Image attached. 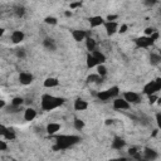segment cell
Listing matches in <instances>:
<instances>
[{
  "label": "cell",
  "instance_id": "cell-40",
  "mask_svg": "<svg viewBox=\"0 0 161 161\" xmlns=\"http://www.w3.org/2000/svg\"><path fill=\"white\" fill-rule=\"evenodd\" d=\"M117 18H118V15H108L107 20L108 22H115V19H117Z\"/></svg>",
  "mask_w": 161,
  "mask_h": 161
},
{
  "label": "cell",
  "instance_id": "cell-6",
  "mask_svg": "<svg viewBox=\"0 0 161 161\" xmlns=\"http://www.w3.org/2000/svg\"><path fill=\"white\" fill-rule=\"evenodd\" d=\"M33 79H34V77H33L32 73H27V72H23L19 74V81L22 84H24V86H28V84H30L33 82Z\"/></svg>",
  "mask_w": 161,
  "mask_h": 161
},
{
  "label": "cell",
  "instance_id": "cell-29",
  "mask_svg": "<svg viewBox=\"0 0 161 161\" xmlns=\"http://www.w3.org/2000/svg\"><path fill=\"white\" fill-rule=\"evenodd\" d=\"M74 127L77 130H82L84 127V122L82 120H79V118H75V120H74Z\"/></svg>",
  "mask_w": 161,
  "mask_h": 161
},
{
  "label": "cell",
  "instance_id": "cell-38",
  "mask_svg": "<svg viewBox=\"0 0 161 161\" xmlns=\"http://www.w3.org/2000/svg\"><path fill=\"white\" fill-rule=\"evenodd\" d=\"M137 152H139V151H137V149H135V147H131V149L129 150V154H130L131 156H133V155H136V154H137Z\"/></svg>",
  "mask_w": 161,
  "mask_h": 161
},
{
  "label": "cell",
  "instance_id": "cell-8",
  "mask_svg": "<svg viewBox=\"0 0 161 161\" xmlns=\"http://www.w3.org/2000/svg\"><path fill=\"white\" fill-rule=\"evenodd\" d=\"M105 28L108 35H112L117 32V23L116 22H107L105 23Z\"/></svg>",
  "mask_w": 161,
  "mask_h": 161
},
{
  "label": "cell",
  "instance_id": "cell-9",
  "mask_svg": "<svg viewBox=\"0 0 161 161\" xmlns=\"http://www.w3.org/2000/svg\"><path fill=\"white\" fill-rule=\"evenodd\" d=\"M72 35H73V38H74L75 42H81V40H83L84 38H87V37L89 35V33L84 32V30H74V32L72 33Z\"/></svg>",
  "mask_w": 161,
  "mask_h": 161
},
{
  "label": "cell",
  "instance_id": "cell-19",
  "mask_svg": "<svg viewBox=\"0 0 161 161\" xmlns=\"http://www.w3.org/2000/svg\"><path fill=\"white\" fill-rule=\"evenodd\" d=\"M59 84V81L57 78H53V77H50V78H47L44 81V87L49 88V87H57Z\"/></svg>",
  "mask_w": 161,
  "mask_h": 161
},
{
  "label": "cell",
  "instance_id": "cell-33",
  "mask_svg": "<svg viewBox=\"0 0 161 161\" xmlns=\"http://www.w3.org/2000/svg\"><path fill=\"white\" fill-rule=\"evenodd\" d=\"M155 32H156V30H155L154 28H146V30H145V34H146L147 37H150L151 34H154Z\"/></svg>",
  "mask_w": 161,
  "mask_h": 161
},
{
  "label": "cell",
  "instance_id": "cell-13",
  "mask_svg": "<svg viewBox=\"0 0 161 161\" xmlns=\"http://www.w3.org/2000/svg\"><path fill=\"white\" fill-rule=\"evenodd\" d=\"M92 57L98 62V64H102V63L106 62V57H105V54H103V53H101L99 50H93V52H92Z\"/></svg>",
  "mask_w": 161,
  "mask_h": 161
},
{
  "label": "cell",
  "instance_id": "cell-41",
  "mask_svg": "<svg viewBox=\"0 0 161 161\" xmlns=\"http://www.w3.org/2000/svg\"><path fill=\"white\" fill-rule=\"evenodd\" d=\"M108 161H127V159L120 157V159H111V160H108Z\"/></svg>",
  "mask_w": 161,
  "mask_h": 161
},
{
  "label": "cell",
  "instance_id": "cell-47",
  "mask_svg": "<svg viewBox=\"0 0 161 161\" xmlns=\"http://www.w3.org/2000/svg\"><path fill=\"white\" fill-rule=\"evenodd\" d=\"M157 132H159V130H155L154 132H152V136H156V135H157Z\"/></svg>",
  "mask_w": 161,
  "mask_h": 161
},
{
  "label": "cell",
  "instance_id": "cell-35",
  "mask_svg": "<svg viewBox=\"0 0 161 161\" xmlns=\"http://www.w3.org/2000/svg\"><path fill=\"white\" fill-rule=\"evenodd\" d=\"M8 149V145H6V142L5 141H0V151H4Z\"/></svg>",
  "mask_w": 161,
  "mask_h": 161
},
{
  "label": "cell",
  "instance_id": "cell-26",
  "mask_svg": "<svg viewBox=\"0 0 161 161\" xmlns=\"http://www.w3.org/2000/svg\"><path fill=\"white\" fill-rule=\"evenodd\" d=\"M101 78L98 74H91V75H88V78H87V81L89 82V83H98V82H101Z\"/></svg>",
  "mask_w": 161,
  "mask_h": 161
},
{
  "label": "cell",
  "instance_id": "cell-42",
  "mask_svg": "<svg viewBox=\"0 0 161 161\" xmlns=\"http://www.w3.org/2000/svg\"><path fill=\"white\" fill-rule=\"evenodd\" d=\"M16 54H18V57H24L25 55L24 50H18V53H16Z\"/></svg>",
  "mask_w": 161,
  "mask_h": 161
},
{
  "label": "cell",
  "instance_id": "cell-28",
  "mask_svg": "<svg viewBox=\"0 0 161 161\" xmlns=\"http://www.w3.org/2000/svg\"><path fill=\"white\" fill-rule=\"evenodd\" d=\"M108 92H109V95H111V97L115 98V97L118 95V93H120V88H118L117 86H115V87H111V88H109Z\"/></svg>",
  "mask_w": 161,
  "mask_h": 161
},
{
  "label": "cell",
  "instance_id": "cell-43",
  "mask_svg": "<svg viewBox=\"0 0 161 161\" xmlns=\"http://www.w3.org/2000/svg\"><path fill=\"white\" fill-rule=\"evenodd\" d=\"M156 120H157V125L160 126V125H161V121H160V120H161V118H160V113H157V116H156Z\"/></svg>",
  "mask_w": 161,
  "mask_h": 161
},
{
  "label": "cell",
  "instance_id": "cell-18",
  "mask_svg": "<svg viewBox=\"0 0 161 161\" xmlns=\"http://www.w3.org/2000/svg\"><path fill=\"white\" fill-rule=\"evenodd\" d=\"M86 47L89 52H93V50H96V40L91 38V37H87L86 38Z\"/></svg>",
  "mask_w": 161,
  "mask_h": 161
},
{
  "label": "cell",
  "instance_id": "cell-22",
  "mask_svg": "<svg viewBox=\"0 0 161 161\" xmlns=\"http://www.w3.org/2000/svg\"><path fill=\"white\" fill-rule=\"evenodd\" d=\"M44 47L49 50H55V43H54V40L53 39H45L44 40Z\"/></svg>",
  "mask_w": 161,
  "mask_h": 161
},
{
  "label": "cell",
  "instance_id": "cell-31",
  "mask_svg": "<svg viewBox=\"0 0 161 161\" xmlns=\"http://www.w3.org/2000/svg\"><path fill=\"white\" fill-rule=\"evenodd\" d=\"M6 111L9 112V113H16V112L20 111V107H15V106L12 105V106H9V107L6 108Z\"/></svg>",
  "mask_w": 161,
  "mask_h": 161
},
{
  "label": "cell",
  "instance_id": "cell-3",
  "mask_svg": "<svg viewBox=\"0 0 161 161\" xmlns=\"http://www.w3.org/2000/svg\"><path fill=\"white\" fill-rule=\"evenodd\" d=\"M160 89H161V79L157 78L156 81H151L143 87V93H146L147 96H151V95H155Z\"/></svg>",
  "mask_w": 161,
  "mask_h": 161
},
{
  "label": "cell",
  "instance_id": "cell-15",
  "mask_svg": "<svg viewBox=\"0 0 161 161\" xmlns=\"http://www.w3.org/2000/svg\"><path fill=\"white\" fill-rule=\"evenodd\" d=\"M143 154H145V159L146 160H156L157 159V152L155 150L152 149H145V151H143Z\"/></svg>",
  "mask_w": 161,
  "mask_h": 161
},
{
  "label": "cell",
  "instance_id": "cell-11",
  "mask_svg": "<svg viewBox=\"0 0 161 161\" xmlns=\"http://www.w3.org/2000/svg\"><path fill=\"white\" fill-rule=\"evenodd\" d=\"M37 116V111L34 108H27L24 111V118H25V121H32V120H34Z\"/></svg>",
  "mask_w": 161,
  "mask_h": 161
},
{
  "label": "cell",
  "instance_id": "cell-17",
  "mask_svg": "<svg viewBox=\"0 0 161 161\" xmlns=\"http://www.w3.org/2000/svg\"><path fill=\"white\" fill-rule=\"evenodd\" d=\"M59 130H61V125H59V123L52 122V123H49V125L47 126V132H48L49 135H53V133H55V132L59 131Z\"/></svg>",
  "mask_w": 161,
  "mask_h": 161
},
{
  "label": "cell",
  "instance_id": "cell-23",
  "mask_svg": "<svg viewBox=\"0 0 161 161\" xmlns=\"http://www.w3.org/2000/svg\"><path fill=\"white\" fill-rule=\"evenodd\" d=\"M160 61H161V57H160L159 54L152 53V54L150 55V62H151L152 65H157V64L160 63Z\"/></svg>",
  "mask_w": 161,
  "mask_h": 161
},
{
  "label": "cell",
  "instance_id": "cell-12",
  "mask_svg": "<svg viewBox=\"0 0 161 161\" xmlns=\"http://www.w3.org/2000/svg\"><path fill=\"white\" fill-rule=\"evenodd\" d=\"M23 39H24V33L20 32V30H15L12 34V40H13V43H15V44L23 42Z\"/></svg>",
  "mask_w": 161,
  "mask_h": 161
},
{
  "label": "cell",
  "instance_id": "cell-1",
  "mask_svg": "<svg viewBox=\"0 0 161 161\" xmlns=\"http://www.w3.org/2000/svg\"><path fill=\"white\" fill-rule=\"evenodd\" d=\"M81 141L79 136H75V135H61V136L55 137V146L53 147L55 151L58 150H64L68 149L75 143H78Z\"/></svg>",
  "mask_w": 161,
  "mask_h": 161
},
{
  "label": "cell",
  "instance_id": "cell-39",
  "mask_svg": "<svg viewBox=\"0 0 161 161\" xmlns=\"http://www.w3.org/2000/svg\"><path fill=\"white\" fill-rule=\"evenodd\" d=\"M79 6H82V3L79 2V3H72L71 4V9H75V8H79Z\"/></svg>",
  "mask_w": 161,
  "mask_h": 161
},
{
  "label": "cell",
  "instance_id": "cell-25",
  "mask_svg": "<svg viewBox=\"0 0 161 161\" xmlns=\"http://www.w3.org/2000/svg\"><path fill=\"white\" fill-rule=\"evenodd\" d=\"M97 72H98L97 74L99 75L101 78H102V77H105V75L107 74V68L103 64H99V65H97Z\"/></svg>",
  "mask_w": 161,
  "mask_h": 161
},
{
  "label": "cell",
  "instance_id": "cell-2",
  "mask_svg": "<svg viewBox=\"0 0 161 161\" xmlns=\"http://www.w3.org/2000/svg\"><path fill=\"white\" fill-rule=\"evenodd\" d=\"M64 103V99L61 97L50 96V95H43L42 96V108L44 111H52L54 108L61 107Z\"/></svg>",
  "mask_w": 161,
  "mask_h": 161
},
{
  "label": "cell",
  "instance_id": "cell-4",
  "mask_svg": "<svg viewBox=\"0 0 161 161\" xmlns=\"http://www.w3.org/2000/svg\"><path fill=\"white\" fill-rule=\"evenodd\" d=\"M135 42H136V45L140 48H147L154 44V39L151 37H141V38H137Z\"/></svg>",
  "mask_w": 161,
  "mask_h": 161
},
{
  "label": "cell",
  "instance_id": "cell-30",
  "mask_svg": "<svg viewBox=\"0 0 161 161\" xmlns=\"http://www.w3.org/2000/svg\"><path fill=\"white\" fill-rule=\"evenodd\" d=\"M44 22H45L47 24H50V25H55V24L58 23L57 18H54V16H47V18L44 19Z\"/></svg>",
  "mask_w": 161,
  "mask_h": 161
},
{
  "label": "cell",
  "instance_id": "cell-46",
  "mask_svg": "<svg viewBox=\"0 0 161 161\" xmlns=\"http://www.w3.org/2000/svg\"><path fill=\"white\" fill-rule=\"evenodd\" d=\"M112 122H113L112 120H107V121H106V125H111Z\"/></svg>",
  "mask_w": 161,
  "mask_h": 161
},
{
  "label": "cell",
  "instance_id": "cell-32",
  "mask_svg": "<svg viewBox=\"0 0 161 161\" xmlns=\"http://www.w3.org/2000/svg\"><path fill=\"white\" fill-rule=\"evenodd\" d=\"M15 13H16L18 16H23L24 15V8L23 6H18V8H16V10H15Z\"/></svg>",
  "mask_w": 161,
  "mask_h": 161
},
{
  "label": "cell",
  "instance_id": "cell-44",
  "mask_svg": "<svg viewBox=\"0 0 161 161\" xmlns=\"http://www.w3.org/2000/svg\"><path fill=\"white\" fill-rule=\"evenodd\" d=\"M5 106V101H3V99H0V108H3Z\"/></svg>",
  "mask_w": 161,
  "mask_h": 161
},
{
  "label": "cell",
  "instance_id": "cell-36",
  "mask_svg": "<svg viewBox=\"0 0 161 161\" xmlns=\"http://www.w3.org/2000/svg\"><path fill=\"white\" fill-rule=\"evenodd\" d=\"M149 99H150V103H155L156 101H157V96L151 95V96H149Z\"/></svg>",
  "mask_w": 161,
  "mask_h": 161
},
{
  "label": "cell",
  "instance_id": "cell-7",
  "mask_svg": "<svg viewBox=\"0 0 161 161\" xmlns=\"http://www.w3.org/2000/svg\"><path fill=\"white\" fill-rule=\"evenodd\" d=\"M113 108H116V109H129L130 103H127L126 101L122 99V98H116L113 101Z\"/></svg>",
  "mask_w": 161,
  "mask_h": 161
},
{
  "label": "cell",
  "instance_id": "cell-10",
  "mask_svg": "<svg viewBox=\"0 0 161 161\" xmlns=\"http://www.w3.org/2000/svg\"><path fill=\"white\" fill-rule=\"evenodd\" d=\"M87 107H88V103L84 99L78 98V99L74 101V109H75V111H84Z\"/></svg>",
  "mask_w": 161,
  "mask_h": 161
},
{
  "label": "cell",
  "instance_id": "cell-34",
  "mask_svg": "<svg viewBox=\"0 0 161 161\" xmlns=\"http://www.w3.org/2000/svg\"><path fill=\"white\" fill-rule=\"evenodd\" d=\"M6 127L4 126V125H2V123H0V136H4V135H5V132H6Z\"/></svg>",
  "mask_w": 161,
  "mask_h": 161
},
{
  "label": "cell",
  "instance_id": "cell-45",
  "mask_svg": "<svg viewBox=\"0 0 161 161\" xmlns=\"http://www.w3.org/2000/svg\"><path fill=\"white\" fill-rule=\"evenodd\" d=\"M4 34V28H0V37Z\"/></svg>",
  "mask_w": 161,
  "mask_h": 161
},
{
  "label": "cell",
  "instance_id": "cell-16",
  "mask_svg": "<svg viewBox=\"0 0 161 161\" xmlns=\"http://www.w3.org/2000/svg\"><path fill=\"white\" fill-rule=\"evenodd\" d=\"M125 145H126V141L121 137H115V140L112 142V147L116 149V150H121Z\"/></svg>",
  "mask_w": 161,
  "mask_h": 161
},
{
  "label": "cell",
  "instance_id": "cell-14",
  "mask_svg": "<svg viewBox=\"0 0 161 161\" xmlns=\"http://www.w3.org/2000/svg\"><path fill=\"white\" fill-rule=\"evenodd\" d=\"M89 23H91V27L95 28V27H99V25H102L105 23V20H103L102 16L97 15V16H92V18L89 19Z\"/></svg>",
  "mask_w": 161,
  "mask_h": 161
},
{
  "label": "cell",
  "instance_id": "cell-21",
  "mask_svg": "<svg viewBox=\"0 0 161 161\" xmlns=\"http://www.w3.org/2000/svg\"><path fill=\"white\" fill-rule=\"evenodd\" d=\"M98 98L101 99V101H108V99H111L112 97H111V95H109V92H108V89L107 91H103V92H99L98 93Z\"/></svg>",
  "mask_w": 161,
  "mask_h": 161
},
{
  "label": "cell",
  "instance_id": "cell-5",
  "mask_svg": "<svg viewBox=\"0 0 161 161\" xmlns=\"http://www.w3.org/2000/svg\"><path fill=\"white\" fill-rule=\"evenodd\" d=\"M123 97H125L123 99L127 103H139L140 102V96L135 92H126L123 95Z\"/></svg>",
  "mask_w": 161,
  "mask_h": 161
},
{
  "label": "cell",
  "instance_id": "cell-37",
  "mask_svg": "<svg viewBox=\"0 0 161 161\" xmlns=\"http://www.w3.org/2000/svg\"><path fill=\"white\" fill-rule=\"evenodd\" d=\"M127 29H129V25H127V24H123L122 27L120 28V30H118V32H120V33H126Z\"/></svg>",
  "mask_w": 161,
  "mask_h": 161
},
{
  "label": "cell",
  "instance_id": "cell-24",
  "mask_svg": "<svg viewBox=\"0 0 161 161\" xmlns=\"http://www.w3.org/2000/svg\"><path fill=\"white\" fill-rule=\"evenodd\" d=\"M4 137L6 139V140H15V137H16V135H15V132H14V130L13 129H8L6 130V132H5V135H4Z\"/></svg>",
  "mask_w": 161,
  "mask_h": 161
},
{
  "label": "cell",
  "instance_id": "cell-20",
  "mask_svg": "<svg viewBox=\"0 0 161 161\" xmlns=\"http://www.w3.org/2000/svg\"><path fill=\"white\" fill-rule=\"evenodd\" d=\"M97 65H99V64L96 59L92 57V54L91 53L87 54V68H93V67H97Z\"/></svg>",
  "mask_w": 161,
  "mask_h": 161
},
{
  "label": "cell",
  "instance_id": "cell-27",
  "mask_svg": "<svg viewBox=\"0 0 161 161\" xmlns=\"http://www.w3.org/2000/svg\"><path fill=\"white\" fill-rule=\"evenodd\" d=\"M23 103H24V99H23L22 97H15V98H13V101H12V105L15 106V107H22Z\"/></svg>",
  "mask_w": 161,
  "mask_h": 161
},
{
  "label": "cell",
  "instance_id": "cell-48",
  "mask_svg": "<svg viewBox=\"0 0 161 161\" xmlns=\"http://www.w3.org/2000/svg\"><path fill=\"white\" fill-rule=\"evenodd\" d=\"M71 15H72L71 12H65V16H71Z\"/></svg>",
  "mask_w": 161,
  "mask_h": 161
}]
</instances>
